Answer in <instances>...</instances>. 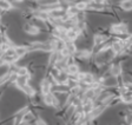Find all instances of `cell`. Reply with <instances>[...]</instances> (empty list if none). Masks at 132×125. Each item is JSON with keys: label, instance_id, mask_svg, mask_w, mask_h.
Masks as SVG:
<instances>
[{"label": "cell", "instance_id": "cell-1", "mask_svg": "<svg viewBox=\"0 0 132 125\" xmlns=\"http://www.w3.org/2000/svg\"><path fill=\"white\" fill-rule=\"evenodd\" d=\"M110 32L114 34L117 38H120L121 36L127 37L129 36V26L125 22H117V24H112L110 27Z\"/></svg>", "mask_w": 132, "mask_h": 125}, {"label": "cell", "instance_id": "cell-2", "mask_svg": "<svg viewBox=\"0 0 132 125\" xmlns=\"http://www.w3.org/2000/svg\"><path fill=\"white\" fill-rule=\"evenodd\" d=\"M43 100H44V104L50 107L53 109H59L60 107V102H59V98L58 96H55V93L53 92H50L47 95L43 96Z\"/></svg>", "mask_w": 132, "mask_h": 125}, {"label": "cell", "instance_id": "cell-3", "mask_svg": "<svg viewBox=\"0 0 132 125\" xmlns=\"http://www.w3.org/2000/svg\"><path fill=\"white\" fill-rule=\"evenodd\" d=\"M106 109H109V106L104 105V104H98V105H96L93 110H92V111L88 113V116H87L88 120L91 122V120L98 119L99 117H100V116H102V114L105 112V110H106Z\"/></svg>", "mask_w": 132, "mask_h": 125}, {"label": "cell", "instance_id": "cell-4", "mask_svg": "<svg viewBox=\"0 0 132 125\" xmlns=\"http://www.w3.org/2000/svg\"><path fill=\"white\" fill-rule=\"evenodd\" d=\"M109 72L112 77L119 78L123 74V63L121 61H116V63H111L110 67H109Z\"/></svg>", "mask_w": 132, "mask_h": 125}, {"label": "cell", "instance_id": "cell-5", "mask_svg": "<svg viewBox=\"0 0 132 125\" xmlns=\"http://www.w3.org/2000/svg\"><path fill=\"white\" fill-rule=\"evenodd\" d=\"M22 31H24L26 34L28 36H39L40 34V28L36 25V24H32V22H26L22 26Z\"/></svg>", "mask_w": 132, "mask_h": 125}, {"label": "cell", "instance_id": "cell-6", "mask_svg": "<svg viewBox=\"0 0 132 125\" xmlns=\"http://www.w3.org/2000/svg\"><path fill=\"white\" fill-rule=\"evenodd\" d=\"M94 102L93 100H90V99H82L81 100V104H80V109H81V112L86 116H88L92 110L94 109Z\"/></svg>", "mask_w": 132, "mask_h": 125}, {"label": "cell", "instance_id": "cell-7", "mask_svg": "<svg viewBox=\"0 0 132 125\" xmlns=\"http://www.w3.org/2000/svg\"><path fill=\"white\" fill-rule=\"evenodd\" d=\"M79 37H81L80 31L78 30L76 26L66 30V40H71V41H76Z\"/></svg>", "mask_w": 132, "mask_h": 125}, {"label": "cell", "instance_id": "cell-8", "mask_svg": "<svg viewBox=\"0 0 132 125\" xmlns=\"http://www.w3.org/2000/svg\"><path fill=\"white\" fill-rule=\"evenodd\" d=\"M109 40V37L105 36V34L102 33H94L93 34V38H92V41H93V47H99L102 46L103 44Z\"/></svg>", "mask_w": 132, "mask_h": 125}, {"label": "cell", "instance_id": "cell-9", "mask_svg": "<svg viewBox=\"0 0 132 125\" xmlns=\"http://www.w3.org/2000/svg\"><path fill=\"white\" fill-rule=\"evenodd\" d=\"M30 79H31V73L27 74V76H22V77H18V76H16L15 80H14V85L16 86V89H19L20 91H21L22 87L28 84Z\"/></svg>", "mask_w": 132, "mask_h": 125}, {"label": "cell", "instance_id": "cell-10", "mask_svg": "<svg viewBox=\"0 0 132 125\" xmlns=\"http://www.w3.org/2000/svg\"><path fill=\"white\" fill-rule=\"evenodd\" d=\"M93 56V53H92V51H90V50H78L77 52H76V54H74V58H78V59H80V60H87V59H90L91 57Z\"/></svg>", "mask_w": 132, "mask_h": 125}, {"label": "cell", "instance_id": "cell-11", "mask_svg": "<svg viewBox=\"0 0 132 125\" xmlns=\"http://www.w3.org/2000/svg\"><path fill=\"white\" fill-rule=\"evenodd\" d=\"M65 71L67 72L69 76H76L80 72V67L78 64H76V61H73V63H70V64L66 66Z\"/></svg>", "mask_w": 132, "mask_h": 125}, {"label": "cell", "instance_id": "cell-12", "mask_svg": "<svg viewBox=\"0 0 132 125\" xmlns=\"http://www.w3.org/2000/svg\"><path fill=\"white\" fill-rule=\"evenodd\" d=\"M14 50H15V53L18 54L19 58H22V57L26 56L27 53H30L28 45H15V46H14Z\"/></svg>", "mask_w": 132, "mask_h": 125}, {"label": "cell", "instance_id": "cell-13", "mask_svg": "<svg viewBox=\"0 0 132 125\" xmlns=\"http://www.w3.org/2000/svg\"><path fill=\"white\" fill-rule=\"evenodd\" d=\"M65 48L70 53V56H74L76 52L78 51L76 41H71V40H65Z\"/></svg>", "mask_w": 132, "mask_h": 125}, {"label": "cell", "instance_id": "cell-14", "mask_svg": "<svg viewBox=\"0 0 132 125\" xmlns=\"http://www.w3.org/2000/svg\"><path fill=\"white\" fill-rule=\"evenodd\" d=\"M65 13L66 15L69 18H76L78 15V13H79V11L77 10V7L74 6V4H72V5H67V7L65 9Z\"/></svg>", "mask_w": 132, "mask_h": 125}, {"label": "cell", "instance_id": "cell-15", "mask_svg": "<svg viewBox=\"0 0 132 125\" xmlns=\"http://www.w3.org/2000/svg\"><path fill=\"white\" fill-rule=\"evenodd\" d=\"M88 5H90V1H88V0H80V1L74 3V6L77 7V10L79 12L87 11V10H88Z\"/></svg>", "mask_w": 132, "mask_h": 125}, {"label": "cell", "instance_id": "cell-16", "mask_svg": "<svg viewBox=\"0 0 132 125\" xmlns=\"http://www.w3.org/2000/svg\"><path fill=\"white\" fill-rule=\"evenodd\" d=\"M120 10L125 12H131L132 11V0H120L118 3Z\"/></svg>", "mask_w": 132, "mask_h": 125}, {"label": "cell", "instance_id": "cell-17", "mask_svg": "<svg viewBox=\"0 0 132 125\" xmlns=\"http://www.w3.org/2000/svg\"><path fill=\"white\" fill-rule=\"evenodd\" d=\"M21 91L24 92V93H25L26 96H27L28 98H31V99H32V98H34V97H36V95H37L36 90L33 89V87L31 86L30 84H27V85H25V86L21 89Z\"/></svg>", "mask_w": 132, "mask_h": 125}, {"label": "cell", "instance_id": "cell-18", "mask_svg": "<svg viewBox=\"0 0 132 125\" xmlns=\"http://www.w3.org/2000/svg\"><path fill=\"white\" fill-rule=\"evenodd\" d=\"M14 9L13 4L10 1V0H0V10L1 11H12V10Z\"/></svg>", "mask_w": 132, "mask_h": 125}, {"label": "cell", "instance_id": "cell-19", "mask_svg": "<svg viewBox=\"0 0 132 125\" xmlns=\"http://www.w3.org/2000/svg\"><path fill=\"white\" fill-rule=\"evenodd\" d=\"M15 74L18 76V77L27 76V74H30V70L26 66H19V67H16V70H15Z\"/></svg>", "mask_w": 132, "mask_h": 125}, {"label": "cell", "instance_id": "cell-20", "mask_svg": "<svg viewBox=\"0 0 132 125\" xmlns=\"http://www.w3.org/2000/svg\"><path fill=\"white\" fill-rule=\"evenodd\" d=\"M124 41H125V46H126L127 48H131L132 47V33L131 34L129 33V36L125 37Z\"/></svg>", "mask_w": 132, "mask_h": 125}, {"label": "cell", "instance_id": "cell-21", "mask_svg": "<svg viewBox=\"0 0 132 125\" xmlns=\"http://www.w3.org/2000/svg\"><path fill=\"white\" fill-rule=\"evenodd\" d=\"M124 122L126 123V124H131L132 123V111H129L125 116H124Z\"/></svg>", "mask_w": 132, "mask_h": 125}, {"label": "cell", "instance_id": "cell-22", "mask_svg": "<svg viewBox=\"0 0 132 125\" xmlns=\"http://www.w3.org/2000/svg\"><path fill=\"white\" fill-rule=\"evenodd\" d=\"M34 124H36V125H48L44 119H43V118H40V117H39V118H36Z\"/></svg>", "mask_w": 132, "mask_h": 125}, {"label": "cell", "instance_id": "cell-23", "mask_svg": "<svg viewBox=\"0 0 132 125\" xmlns=\"http://www.w3.org/2000/svg\"><path fill=\"white\" fill-rule=\"evenodd\" d=\"M91 3L97 4V5H105L107 3V0H91Z\"/></svg>", "mask_w": 132, "mask_h": 125}, {"label": "cell", "instance_id": "cell-24", "mask_svg": "<svg viewBox=\"0 0 132 125\" xmlns=\"http://www.w3.org/2000/svg\"><path fill=\"white\" fill-rule=\"evenodd\" d=\"M15 1H16V3H24V1H25V0H15Z\"/></svg>", "mask_w": 132, "mask_h": 125}, {"label": "cell", "instance_id": "cell-25", "mask_svg": "<svg viewBox=\"0 0 132 125\" xmlns=\"http://www.w3.org/2000/svg\"><path fill=\"white\" fill-rule=\"evenodd\" d=\"M123 125H129V124H126V123H125V122H124V124Z\"/></svg>", "mask_w": 132, "mask_h": 125}, {"label": "cell", "instance_id": "cell-26", "mask_svg": "<svg viewBox=\"0 0 132 125\" xmlns=\"http://www.w3.org/2000/svg\"><path fill=\"white\" fill-rule=\"evenodd\" d=\"M0 20H1V14H0Z\"/></svg>", "mask_w": 132, "mask_h": 125}, {"label": "cell", "instance_id": "cell-27", "mask_svg": "<svg viewBox=\"0 0 132 125\" xmlns=\"http://www.w3.org/2000/svg\"><path fill=\"white\" fill-rule=\"evenodd\" d=\"M130 125H132V123H131V124H130Z\"/></svg>", "mask_w": 132, "mask_h": 125}]
</instances>
